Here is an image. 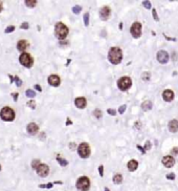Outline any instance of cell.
I'll return each instance as SVG.
<instances>
[{
  "label": "cell",
  "mask_w": 178,
  "mask_h": 191,
  "mask_svg": "<svg viewBox=\"0 0 178 191\" xmlns=\"http://www.w3.org/2000/svg\"><path fill=\"white\" fill-rule=\"evenodd\" d=\"M108 60L114 65L120 64L123 60V51L117 46L111 47L108 52Z\"/></svg>",
  "instance_id": "obj_1"
},
{
  "label": "cell",
  "mask_w": 178,
  "mask_h": 191,
  "mask_svg": "<svg viewBox=\"0 0 178 191\" xmlns=\"http://www.w3.org/2000/svg\"><path fill=\"white\" fill-rule=\"evenodd\" d=\"M69 29L63 22H58L55 26V35L59 40H64L67 37Z\"/></svg>",
  "instance_id": "obj_2"
},
{
  "label": "cell",
  "mask_w": 178,
  "mask_h": 191,
  "mask_svg": "<svg viewBox=\"0 0 178 191\" xmlns=\"http://www.w3.org/2000/svg\"><path fill=\"white\" fill-rule=\"evenodd\" d=\"M0 118L3 121L11 122L15 119V111L11 107H3L0 111Z\"/></svg>",
  "instance_id": "obj_3"
},
{
  "label": "cell",
  "mask_w": 178,
  "mask_h": 191,
  "mask_svg": "<svg viewBox=\"0 0 178 191\" xmlns=\"http://www.w3.org/2000/svg\"><path fill=\"white\" fill-rule=\"evenodd\" d=\"M20 64L23 65L26 68H30L34 65V58L29 55L28 53H22L19 57Z\"/></svg>",
  "instance_id": "obj_4"
},
{
  "label": "cell",
  "mask_w": 178,
  "mask_h": 191,
  "mask_svg": "<svg viewBox=\"0 0 178 191\" xmlns=\"http://www.w3.org/2000/svg\"><path fill=\"white\" fill-rule=\"evenodd\" d=\"M75 186L80 191H88L90 188V180L87 176H81L78 178Z\"/></svg>",
  "instance_id": "obj_5"
},
{
  "label": "cell",
  "mask_w": 178,
  "mask_h": 191,
  "mask_svg": "<svg viewBox=\"0 0 178 191\" xmlns=\"http://www.w3.org/2000/svg\"><path fill=\"white\" fill-rule=\"evenodd\" d=\"M132 85V80L130 77H127V76H124L122 78L118 79L117 81V86L122 91H128Z\"/></svg>",
  "instance_id": "obj_6"
},
{
  "label": "cell",
  "mask_w": 178,
  "mask_h": 191,
  "mask_svg": "<svg viewBox=\"0 0 178 191\" xmlns=\"http://www.w3.org/2000/svg\"><path fill=\"white\" fill-rule=\"evenodd\" d=\"M78 153L82 159H87V158H89V156H90V153H91L89 144H88V143H81L78 147Z\"/></svg>",
  "instance_id": "obj_7"
},
{
  "label": "cell",
  "mask_w": 178,
  "mask_h": 191,
  "mask_svg": "<svg viewBox=\"0 0 178 191\" xmlns=\"http://www.w3.org/2000/svg\"><path fill=\"white\" fill-rule=\"evenodd\" d=\"M130 33L133 36V38H139L142 36V24L139 22H134L131 25Z\"/></svg>",
  "instance_id": "obj_8"
},
{
  "label": "cell",
  "mask_w": 178,
  "mask_h": 191,
  "mask_svg": "<svg viewBox=\"0 0 178 191\" xmlns=\"http://www.w3.org/2000/svg\"><path fill=\"white\" fill-rule=\"evenodd\" d=\"M36 170H37L38 175L41 176V178H46L49 173V167L46 164H42V163L38 166V168L36 169Z\"/></svg>",
  "instance_id": "obj_9"
},
{
  "label": "cell",
  "mask_w": 178,
  "mask_h": 191,
  "mask_svg": "<svg viewBox=\"0 0 178 191\" xmlns=\"http://www.w3.org/2000/svg\"><path fill=\"white\" fill-rule=\"evenodd\" d=\"M110 15H111V10L109 7H104L100 10V18L103 21H107V20L109 19Z\"/></svg>",
  "instance_id": "obj_10"
},
{
  "label": "cell",
  "mask_w": 178,
  "mask_h": 191,
  "mask_svg": "<svg viewBox=\"0 0 178 191\" xmlns=\"http://www.w3.org/2000/svg\"><path fill=\"white\" fill-rule=\"evenodd\" d=\"M157 60H158V62L159 63H161V64L168 63V61H169L168 53L165 52V51H159V52L157 53Z\"/></svg>",
  "instance_id": "obj_11"
},
{
  "label": "cell",
  "mask_w": 178,
  "mask_h": 191,
  "mask_svg": "<svg viewBox=\"0 0 178 191\" xmlns=\"http://www.w3.org/2000/svg\"><path fill=\"white\" fill-rule=\"evenodd\" d=\"M47 82L52 86H59L60 83H61V79L57 75H50L48 78H47Z\"/></svg>",
  "instance_id": "obj_12"
},
{
  "label": "cell",
  "mask_w": 178,
  "mask_h": 191,
  "mask_svg": "<svg viewBox=\"0 0 178 191\" xmlns=\"http://www.w3.org/2000/svg\"><path fill=\"white\" fill-rule=\"evenodd\" d=\"M161 162L167 168H171V167H173V166L175 165V160L174 158L171 156H165V158L162 159Z\"/></svg>",
  "instance_id": "obj_13"
},
{
  "label": "cell",
  "mask_w": 178,
  "mask_h": 191,
  "mask_svg": "<svg viewBox=\"0 0 178 191\" xmlns=\"http://www.w3.org/2000/svg\"><path fill=\"white\" fill-rule=\"evenodd\" d=\"M26 129H27V132L30 134V136H35L38 133L39 131V126L37 125L36 123H29L26 127Z\"/></svg>",
  "instance_id": "obj_14"
},
{
  "label": "cell",
  "mask_w": 178,
  "mask_h": 191,
  "mask_svg": "<svg viewBox=\"0 0 178 191\" xmlns=\"http://www.w3.org/2000/svg\"><path fill=\"white\" fill-rule=\"evenodd\" d=\"M86 104H87V101H86V99L83 97H79L75 100V107H78V108H80V109L85 108V107H86Z\"/></svg>",
  "instance_id": "obj_15"
},
{
  "label": "cell",
  "mask_w": 178,
  "mask_h": 191,
  "mask_svg": "<svg viewBox=\"0 0 178 191\" xmlns=\"http://www.w3.org/2000/svg\"><path fill=\"white\" fill-rule=\"evenodd\" d=\"M162 99L165 101V102H171L174 99V93L171 91V89H167L162 93Z\"/></svg>",
  "instance_id": "obj_16"
},
{
  "label": "cell",
  "mask_w": 178,
  "mask_h": 191,
  "mask_svg": "<svg viewBox=\"0 0 178 191\" xmlns=\"http://www.w3.org/2000/svg\"><path fill=\"white\" fill-rule=\"evenodd\" d=\"M28 46H29V42L26 41V40H20V41H18V43H17V49H18L19 52H22V53H24V51H25Z\"/></svg>",
  "instance_id": "obj_17"
},
{
  "label": "cell",
  "mask_w": 178,
  "mask_h": 191,
  "mask_svg": "<svg viewBox=\"0 0 178 191\" xmlns=\"http://www.w3.org/2000/svg\"><path fill=\"white\" fill-rule=\"evenodd\" d=\"M169 130L171 132H177L178 131V121L172 120L169 122Z\"/></svg>",
  "instance_id": "obj_18"
},
{
  "label": "cell",
  "mask_w": 178,
  "mask_h": 191,
  "mask_svg": "<svg viewBox=\"0 0 178 191\" xmlns=\"http://www.w3.org/2000/svg\"><path fill=\"white\" fill-rule=\"evenodd\" d=\"M127 166H128V169L130 171H135L137 167H138V162L136 160H130L128 164H127Z\"/></svg>",
  "instance_id": "obj_19"
},
{
  "label": "cell",
  "mask_w": 178,
  "mask_h": 191,
  "mask_svg": "<svg viewBox=\"0 0 178 191\" xmlns=\"http://www.w3.org/2000/svg\"><path fill=\"white\" fill-rule=\"evenodd\" d=\"M152 106H153V104L151 101H145V102L142 104V110H145V111L150 110L151 108H152Z\"/></svg>",
  "instance_id": "obj_20"
},
{
  "label": "cell",
  "mask_w": 178,
  "mask_h": 191,
  "mask_svg": "<svg viewBox=\"0 0 178 191\" xmlns=\"http://www.w3.org/2000/svg\"><path fill=\"white\" fill-rule=\"evenodd\" d=\"M122 182H123V175L120 174V173H117L113 176V183L116 185H120L122 184Z\"/></svg>",
  "instance_id": "obj_21"
},
{
  "label": "cell",
  "mask_w": 178,
  "mask_h": 191,
  "mask_svg": "<svg viewBox=\"0 0 178 191\" xmlns=\"http://www.w3.org/2000/svg\"><path fill=\"white\" fill-rule=\"evenodd\" d=\"M57 161H58V163L62 166V167H65V166H67L68 164H69L68 161H66V160L63 159V158L60 156H57Z\"/></svg>",
  "instance_id": "obj_22"
},
{
  "label": "cell",
  "mask_w": 178,
  "mask_h": 191,
  "mask_svg": "<svg viewBox=\"0 0 178 191\" xmlns=\"http://www.w3.org/2000/svg\"><path fill=\"white\" fill-rule=\"evenodd\" d=\"M24 3H25L26 7H35L36 5H37V1H36V0H25V1H24Z\"/></svg>",
  "instance_id": "obj_23"
},
{
  "label": "cell",
  "mask_w": 178,
  "mask_h": 191,
  "mask_svg": "<svg viewBox=\"0 0 178 191\" xmlns=\"http://www.w3.org/2000/svg\"><path fill=\"white\" fill-rule=\"evenodd\" d=\"M40 164H41V162H40L39 160H32V169H37Z\"/></svg>",
  "instance_id": "obj_24"
},
{
  "label": "cell",
  "mask_w": 178,
  "mask_h": 191,
  "mask_svg": "<svg viewBox=\"0 0 178 191\" xmlns=\"http://www.w3.org/2000/svg\"><path fill=\"white\" fill-rule=\"evenodd\" d=\"M25 95H26V97H29V98H34V97H36L35 91H32V89H27V91H26V93H25Z\"/></svg>",
  "instance_id": "obj_25"
},
{
  "label": "cell",
  "mask_w": 178,
  "mask_h": 191,
  "mask_svg": "<svg viewBox=\"0 0 178 191\" xmlns=\"http://www.w3.org/2000/svg\"><path fill=\"white\" fill-rule=\"evenodd\" d=\"M93 116L97 118V119H101V118H102V111H101L100 109L93 110Z\"/></svg>",
  "instance_id": "obj_26"
},
{
  "label": "cell",
  "mask_w": 178,
  "mask_h": 191,
  "mask_svg": "<svg viewBox=\"0 0 178 191\" xmlns=\"http://www.w3.org/2000/svg\"><path fill=\"white\" fill-rule=\"evenodd\" d=\"M84 25L85 26L89 25V13H85L84 15Z\"/></svg>",
  "instance_id": "obj_27"
},
{
  "label": "cell",
  "mask_w": 178,
  "mask_h": 191,
  "mask_svg": "<svg viewBox=\"0 0 178 191\" xmlns=\"http://www.w3.org/2000/svg\"><path fill=\"white\" fill-rule=\"evenodd\" d=\"M14 81H15V83H16V85L18 86V87H20V86L22 85V81H21V79H20L19 77H17V76L14 77Z\"/></svg>",
  "instance_id": "obj_28"
},
{
  "label": "cell",
  "mask_w": 178,
  "mask_h": 191,
  "mask_svg": "<svg viewBox=\"0 0 178 191\" xmlns=\"http://www.w3.org/2000/svg\"><path fill=\"white\" fill-rule=\"evenodd\" d=\"M82 11V7H80V5H75V7H72V12L75 14H80Z\"/></svg>",
  "instance_id": "obj_29"
},
{
  "label": "cell",
  "mask_w": 178,
  "mask_h": 191,
  "mask_svg": "<svg viewBox=\"0 0 178 191\" xmlns=\"http://www.w3.org/2000/svg\"><path fill=\"white\" fill-rule=\"evenodd\" d=\"M15 29H16V27H15L14 25L7 26V29H5V31H4V33H5V34H9V33H13L14 31H15Z\"/></svg>",
  "instance_id": "obj_30"
},
{
  "label": "cell",
  "mask_w": 178,
  "mask_h": 191,
  "mask_svg": "<svg viewBox=\"0 0 178 191\" xmlns=\"http://www.w3.org/2000/svg\"><path fill=\"white\" fill-rule=\"evenodd\" d=\"M152 15H153V18H154L155 21H159V17H158V15H157V12H156L155 9H153L152 10Z\"/></svg>",
  "instance_id": "obj_31"
},
{
  "label": "cell",
  "mask_w": 178,
  "mask_h": 191,
  "mask_svg": "<svg viewBox=\"0 0 178 191\" xmlns=\"http://www.w3.org/2000/svg\"><path fill=\"white\" fill-rule=\"evenodd\" d=\"M27 106L30 107L32 109H35V108H36V103H35V101H32V100L28 101V102H27Z\"/></svg>",
  "instance_id": "obj_32"
},
{
  "label": "cell",
  "mask_w": 178,
  "mask_h": 191,
  "mask_svg": "<svg viewBox=\"0 0 178 191\" xmlns=\"http://www.w3.org/2000/svg\"><path fill=\"white\" fill-rule=\"evenodd\" d=\"M126 109H127V105H125V104H124V105H122V106L118 108V113L123 114V113L125 112V110H126Z\"/></svg>",
  "instance_id": "obj_33"
},
{
  "label": "cell",
  "mask_w": 178,
  "mask_h": 191,
  "mask_svg": "<svg viewBox=\"0 0 178 191\" xmlns=\"http://www.w3.org/2000/svg\"><path fill=\"white\" fill-rule=\"evenodd\" d=\"M20 27L22 29H29V24L27 22H23L21 25H20Z\"/></svg>",
  "instance_id": "obj_34"
},
{
  "label": "cell",
  "mask_w": 178,
  "mask_h": 191,
  "mask_svg": "<svg viewBox=\"0 0 178 191\" xmlns=\"http://www.w3.org/2000/svg\"><path fill=\"white\" fill-rule=\"evenodd\" d=\"M142 4H144V7H146V9H148V10L151 9V2H150V1H144Z\"/></svg>",
  "instance_id": "obj_35"
},
{
  "label": "cell",
  "mask_w": 178,
  "mask_h": 191,
  "mask_svg": "<svg viewBox=\"0 0 178 191\" xmlns=\"http://www.w3.org/2000/svg\"><path fill=\"white\" fill-rule=\"evenodd\" d=\"M151 149V142L150 141H147L146 144H145V151L146 150H150Z\"/></svg>",
  "instance_id": "obj_36"
},
{
  "label": "cell",
  "mask_w": 178,
  "mask_h": 191,
  "mask_svg": "<svg viewBox=\"0 0 178 191\" xmlns=\"http://www.w3.org/2000/svg\"><path fill=\"white\" fill-rule=\"evenodd\" d=\"M107 112L109 113L110 116H115V114H116V110H115V109H110V108H109V109H107Z\"/></svg>",
  "instance_id": "obj_37"
},
{
  "label": "cell",
  "mask_w": 178,
  "mask_h": 191,
  "mask_svg": "<svg viewBox=\"0 0 178 191\" xmlns=\"http://www.w3.org/2000/svg\"><path fill=\"white\" fill-rule=\"evenodd\" d=\"M149 78H150V74H149V73H144V74H142V79H144L145 81L149 80Z\"/></svg>",
  "instance_id": "obj_38"
},
{
  "label": "cell",
  "mask_w": 178,
  "mask_h": 191,
  "mask_svg": "<svg viewBox=\"0 0 178 191\" xmlns=\"http://www.w3.org/2000/svg\"><path fill=\"white\" fill-rule=\"evenodd\" d=\"M171 153L173 156H178V147H174V148L172 149Z\"/></svg>",
  "instance_id": "obj_39"
},
{
  "label": "cell",
  "mask_w": 178,
  "mask_h": 191,
  "mask_svg": "<svg viewBox=\"0 0 178 191\" xmlns=\"http://www.w3.org/2000/svg\"><path fill=\"white\" fill-rule=\"evenodd\" d=\"M99 173H100L101 176H103L104 175V166L103 165L99 166Z\"/></svg>",
  "instance_id": "obj_40"
},
{
  "label": "cell",
  "mask_w": 178,
  "mask_h": 191,
  "mask_svg": "<svg viewBox=\"0 0 178 191\" xmlns=\"http://www.w3.org/2000/svg\"><path fill=\"white\" fill-rule=\"evenodd\" d=\"M167 178H168V180H174L175 174L174 173H168V174H167Z\"/></svg>",
  "instance_id": "obj_41"
},
{
  "label": "cell",
  "mask_w": 178,
  "mask_h": 191,
  "mask_svg": "<svg viewBox=\"0 0 178 191\" xmlns=\"http://www.w3.org/2000/svg\"><path fill=\"white\" fill-rule=\"evenodd\" d=\"M69 147H70L71 150H75V149H77V144H75V143H70V144H69Z\"/></svg>",
  "instance_id": "obj_42"
},
{
  "label": "cell",
  "mask_w": 178,
  "mask_h": 191,
  "mask_svg": "<svg viewBox=\"0 0 178 191\" xmlns=\"http://www.w3.org/2000/svg\"><path fill=\"white\" fill-rule=\"evenodd\" d=\"M136 147H137V149H138L139 151L142 152V154H145V153H146V151H145V149L142 148V146H140V145H137V146H136Z\"/></svg>",
  "instance_id": "obj_43"
},
{
  "label": "cell",
  "mask_w": 178,
  "mask_h": 191,
  "mask_svg": "<svg viewBox=\"0 0 178 191\" xmlns=\"http://www.w3.org/2000/svg\"><path fill=\"white\" fill-rule=\"evenodd\" d=\"M12 96H13V97H14V101L16 102V101L18 100V97H19V94H18V93H13V94H12Z\"/></svg>",
  "instance_id": "obj_44"
},
{
  "label": "cell",
  "mask_w": 178,
  "mask_h": 191,
  "mask_svg": "<svg viewBox=\"0 0 178 191\" xmlns=\"http://www.w3.org/2000/svg\"><path fill=\"white\" fill-rule=\"evenodd\" d=\"M35 88H36V91H42V88H41V86H40L39 84H36V85H35Z\"/></svg>",
  "instance_id": "obj_45"
},
{
  "label": "cell",
  "mask_w": 178,
  "mask_h": 191,
  "mask_svg": "<svg viewBox=\"0 0 178 191\" xmlns=\"http://www.w3.org/2000/svg\"><path fill=\"white\" fill-rule=\"evenodd\" d=\"M66 125H72V122H71V120L69 119V118H67V120H66Z\"/></svg>",
  "instance_id": "obj_46"
},
{
  "label": "cell",
  "mask_w": 178,
  "mask_h": 191,
  "mask_svg": "<svg viewBox=\"0 0 178 191\" xmlns=\"http://www.w3.org/2000/svg\"><path fill=\"white\" fill-rule=\"evenodd\" d=\"M45 186H46V188H47V189H50V188H52L54 184H52V183H48V184H46Z\"/></svg>",
  "instance_id": "obj_47"
},
{
  "label": "cell",
  "mask_w": 178,
  "mask_h": 191,
  "mask_svg": "<svg viewBox=\"0 0 178 191\" xmlns=\"http://www.w3.org/2000/svg\"><path fill=\"white\" fill-rule=\"evenodd\" d=\"M9 77H10V80H11V83H13L14 82V77L12 75H9Z\"/></svg>",
  "instance_id": "obj_48"
},
{
  "label": "cell",
  "mask_w": 178,
  "mask_h": 191,
  "mask_svg": "<svg viewBox=\"0 0 178 191\" xmlns=\"http://www.w3.org/2000/svg\"><path fill=\"white\" fill-rule=\"evenodd\" d=\"M2 10H3V7H2V2H0V13L2 12Z\"/></svg>",
  "instance_id": "obj_49"
},
{
  "label": "cell",
  "mask_w": 178,
  "mask_h": 191,
  "mask_svg": "<svg viewBox=\"0 0 178 191\" xmlns=\"http://www.w3.org/2000/svg\"><path fill=\"white\" fill-rule=\"evenodd\" d=\"M39 188H46V186L44 184H41V185H39Z\"/></svg>",
  "instance_id": "obj_50"
},
{
  "label": "cell",
  "mask_w": 178,
  "mask_h": 191,
  "mask_svg": "<svg viewBox=\"0 0 178 191\" xmlns=\"http://www.w3.org/2000/svg\"><path fill=\"white\" fill-rule=\"evenodd\" d=\"M123 29V23L120 22V29Z\"/></svg>",
  "instance_id": "obj_51"
},
{
  "label": "cell",
  "mask_w": 178,
  "mask_h": 191,
  "mask_svg": "<svg viewBox=\"0 0 178 191\" xmlns=\"http://www.w3.org/2000/svg\"><path fill=\"white\" fill-rule=\"evenodd\" d=\"M70 61H71L70 59H68V60H67V63H66V65H68V64H69V63H70Z\"/></svg>",
  "instance_id": "obj_52"
},
{
  "label": "cell",
  "mask_w": 178,
  "mask_h": 191,
  "mask_svg": "<svg viewBox=\"0 0 178 191\" xmlns=\"http://www.w3.org/2000/svg\"><path fill=\"white\" fill-rule=\"evenodd\" d=\"M104 191H110V190H109V189H108V188H107V187H105V189H104Z\"/></svg>",
  "instance_id": "obj_53"
},
{
  "label": "cell",
  "mask_w": 178,
  "mask_h": 191,
  "mask_svg": "<svg viewBox=\"0 0 178 191\" xmlns=\"http://www.w3.org/2000/svg\"><path fill=\"white\" fill-rule=\"evenodd\" d=\"M0 170H1V165H0Z\"/></svg>",
  "instance_id": "obj_54"
}]
</instances>
